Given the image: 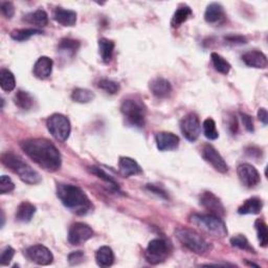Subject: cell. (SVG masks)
Listing matches in <instances>:
<instances>
[{
    "label": "cell",
    "instance_id": "obj_18",
    "mask_svg": "<svg viewBox=\"0 0 268 268\" xmlns=\"http://www.w3.org/2000/svg\"><path fill=\"white\" fill-rule=\"evenodd\" d=\"M150 90L151 92L159 99L167 98L172 92V85L170 82L163 78H155L150 82Z\"/></svg>",
    "mask_w": 268,
    "mask_h": 268
},
{
    "label": "cell",
    "instance_id": "obj_47",
    "mask_svg": "<svg viewBox=\"0 0 268 268\" xmlns=\"http://www.w3.org/2000/svg\"><path fill=\"white\" fill-rule=\"evenodd\" d=\"M229 128H230V130H231V132L233 133V134H235L236 132H237V130H238V124H237V119H236V117H232V120L229 123Z\"/></svg>",
    "mask_w": 268,
    "mask_h": 268
},
{
    "label": "cell",
    "instance_id": "obj_20",
    "mask_svg": "<svg viewBox=\"0 0 268 268\" xmlns=\"http://www.w3.org/2000/svg\"><path fill=\"white\" fill-rule=\"evenodd\" d=\"M204 19L205 21L211 25H219L223 22L225 19V14L222 6L216 3L209 5L204 13Z\"/></svg>",
    "mask_w": 268,
    "mask_h": 268
},
{
    "label": "cell",
    "instance_id": "obj_43",
    "mask_svg": "<svg viewBox=\"0 0 268 268\" xmlns=\"http://www.w3.org/2000/svg\"><path fill=\"white\" fill-rule=\"evenodd\" d=\"M241 118H242V123H243L245 129L249 132H254L255 128H254V121H253L252 116L249 114L241 113Z\"/></svg>",
    "mask_w": 268,
    "mask_h": 268
},
{
    "label": "cell",
    "instance_id": "obj_25",
    "mask_svg": "<svg viewBox=\"0 0 268 268\" xmlns=\"http://www.w3.org/2000/svg\"><path fill=\"white\" fill-rule=\"evenodd\" d=\"M95 261L101 267H109L114 262V254L109 246H102L95 253Z\"/></svg>",
    "mask_w": 268,
    "mask_h": 268
},
{
    "label": "cell",
    "instance_id": "obj_29",
    "mask_svg": "<svg viewBox=\"0 0 268 268\" xmlns=\"http://www.w3.org/2000/svg\"><path fill=\"white\" fill-rule=\"evenodd\" d=\"M193 12L189 7H181L179 8L173 15L171 20L172 28H179L182 23H184L187 20L192 17Z\"/></svg>",
    "mask_w": 268,
    "mask_h": 268
},
{
    "label": "cell",
    "instance_id": "obj_1",
    "mask_svg": "<svg viewBox=\"0 0 268 268\" xmlns=\"http://www.w3.org/2000/svg\"><path fill=\"white\" fill-rule=\"evenodd\" d=\"M20 146L25 153L43 170L56 172L61 168V154L48 139L30 138L23 140Z\"/></svg>",
    "mask_w": 268,
    "mask_h": 268
},
{
    "label": "cell",
    "instance_id": "obj_32",
    "mask_svg": "<svg viewBox=\"0 0 268 268\" xmlns=\"http://www.w3.org/2000/svg\"><path fill=\"white\" fill-rule=\"evenodd\" d=\"M71 99L74 102L81 103V104H86L94 99V93L88 89L77 88L71 93Z\"/></svg>",
    "mask_w": 268,
    "mask_h": 268
},
{
    "label": "cell",
    "instance_id": "obj_8",
    "mask_svg": "<svg viewBox=\"0 0 268 268\" xmlns=\"http://www.w3.org/2000/svg\"><path fill=\"white\" fill-rule=\"evenodd\" d=\"M170 244L163 239H154L150 241L146 250V259L149 263L156 265L166 261L171 254Z\"/></svg>",
    "mask_w": 268,
    "mask_h": 268
},
{
    "label": "cell",
    "instance_id": "obj_31",
    "mask_svg": "<svg viewBox=\"0 0 268 268\" xmlns=\"http://www.w3.org/2000/svg\"><path fill=\"white\" fill-rule=\"evenodd\" d=\"M211 59H212V62H213V65H214L215 69L218 72H220L222 75H228L230 72L232 66L223 57H221L220 55H218L216 53H212Z\"/></svg>",
    "mask_w": 268,
    "mask_h": 268
},
{
    "label": "cell",
    "instance_id": "obj_30",
    "mask_svg": "<svg viewBox=\"0 0 268 268\" xmlns=\"http://www.w3.org/2000/svg\"><path fill=\"white\" fill-rule=\"evenodd\" d=\"M0 86L5 91H12L15 89L16 81L14 75L8 69H2L0 71Z\"/></svg>",
    "mask_w": 268,
    "mask_h": 268
},
{
    "label": "cell",
    "instance_id": "obj_44",
    "mask_svg": "<svg viewBox=\"0 0 268 268\" xmlns=\"http://www.w3.org/2000/svg\"><path fill=\"white\" fill-rule=\"evenodd\" d=\"M225 40L229 41L230 43H234V44L246 43V39L242 36H229V37H225Z\"/></svg>",
    "mask_w": 268,
    "mask_h": 268
},
{
    "label": "cell",
    "instance_id": "obj_40",
    "mask_svg": "<svg viewBox=\"0 0 268 268\" xmlns=\"http://www.w3.org/2000/svg\"><path fill=\"white\" fill-rule=\"evenodd\" d=\"M14 256H15V250L13 249V247L11 246L6 247L2 253V256H0V264H2L3 266L9 265L12 262Z\"/></svg>",
    "mask_w": 268,
    "mask_h": 268
},
{
    "label": "cell",
    "instance_id": "obj_45",
    "mask_svg": "<svg viewBox=\"0 0 268 268\" xmlns=\"http://www.w3.org/2000/svg\"><path fill=\"white\" fill-rule=\"evenodd\" d=\"M258 117L259 119L264 124V125H267V121H268V113L267 110L265 108H261L258 111Z\"/></svg>",
    "mask_w": 268,
    "mask_h": 268
},
{
    "label": "cell",
    "instance_id": "obj_19",
    "mask_svg": "<svg viewBox=\"0 0 268 268\" xmlns=\"http://www.w3.org/2000/svg\"><path fill=\"white\" fill-rule=\"evenodd\" d=\"M119 173L124 177H130L142 172L139 164L130 157H120L118 161Z\"/></svg>",
    "mask_w": 268,
    "mask_h": 268
},
{
    "label": "cell",
    "instance_id": "obj_12",
    "mask_svg": "<svg viewBox=\"0 0 268 268\" xmlns=\"http://www.w3.org/2000/svg\"><path fill=\"white\" fill-rule=\"evenodd\" d=\"M201 155L203 159L209 162L211 166L218 172L224 174L229 171L228 163L225 162L223 157L220 153L212 146V145H205L201 150Z\"/></svg>",
    "mask_w": 268,
    "mask_h": 268
},
{
    "label": "cell",
    "instance_id": "obj_24",
    "mask_svg": "<svg viewBox=\"0 0 268 268\" xmlns=\"http://www.w3.org/2000/svg\"><path fill=\"white\" fill-rule=\"evenodd\" d=\"M36 213V207L34 204L23 201L19 204L16 212V219L20 222H30Z\"/></svg>",
    "mask_w": 268,
    "mask_h": 268
},
{
    "label": "cell",
    "instance_id": "obj_4",
    "mask_svg": "<svg viewBox=\"0 0 268 268\" xmlns=\"http://www.w3.org/2000/svg\"><path fill=\"white\" fill-rule=\"evenodd\" d=\"M175 236L184 247L195 254L204 255L212 250V245L192 229L178 228L175 231Z\"/></svg>",
    "mask_w": 268,
    "mask_h": 268
},
{
    "label": "cell",
    "instance_id": "obj_42",
    "mask_svg": "<svg viewBox=\"0 0 268 268\" xmlns=\"http://www.w3.org/2000/svg\"><path fill=\"white\" fill-rule=\"evenodd\" d=\"M0 10H2V13L9 19H11L15 14L14 5L12 3H9V2L2 3V5H0Z\"/></svg>",
    "mask_w": 268,
    "mask_h": 268
},
{
    "label": "cell",
    "instance_id": "obj_6",
    "mask_svg": "<svg viewBox=\"0 0 268 268\" xmlns=\"http://www.w3.org/2000/svg\"><path fill=\"white\" fill-rule=\"evenodd\" d=\"M120 111L132 126L141 128L145 125L146 107L138 100L128 99L121 103Z\"/></svg>",
    "mask_w": 268,
    "mask_h": 268
},
{
    "label": "cell",
    "instance_id": "obj_35",
    "mask_svg": "<svg viewBox=\"0 0 268 268\" xmlns=\"http://www.w3.org/2000/svg\"><path fill=\"white\" fill-rule=\"evenodd\" d=\"M203 133L208 139L215 140L218 138L219 133L216 128V123L213 118H207L203 121Z\"/></svg>",
    "mask_w": 268,
    "mask_h": 268
},
{
    "label": "cell",
    "instance_id": "obj_34",
    "mask_svg": "<svg viewBox=\"0 0 268 268\" xmlns=\"http://www.w3.org/2000/svg\"><path fill=\"white\" fill-rule=\"evenodd\" d=\"M255 229L258 234V240L262 247H266L268 244V231L267 225L262 219H258L255 222Z\"/></svg>",
    "mask_w": 268,
    "mask_h": 268
},
{
    "label": "cell",
    "instance_id": "obj_28",
    "mask_svg": "<svg viewBox=\"0 0 268 268\" xmlns=\"http://www.w3.org/2000/svg\"><path fill=\"white\" fill-rule=\"evenodd\" d=\"M15 104L22 110H30L34 106V98L28 92L23 90H19L14 98Z\"/></svg>",
    "mask_w": 268,
    "mask_h": 268
},
{
    "label": "cell",
    "instance_id": "obj_38",
    "mask_svg": "<svg viewBox=\"0 0 268 268\" xmlns=\"http://www.w3.org/2000/svg\"><path fill=\"white\" fill-rule=\"evenodd\" d=\"M99 88H101L102 90H104L105 92L109 93V94H114L119 90V84L116 83V82L112 81V80H108V79H102L99 82Z\"/></svg>",
    "mask_w": 268,
    "mask_h": 268
},
{
    "label": "cell",
    "instance_id": "obj_5",
    "mask_svg": "<svg viewBox=\"0 0 268 268\" xmlns=\"http://www.w3.org/2000/svg\"><path fill=\"white\" fill-rule=\"evenodd\" d=\"M190 221L202 232L213 237L224 238L228 235V229H226L225 223L218 216L212 214H193L190 217Z\"/></svg>",
    "mask_w": 268,
    "mask_h": 268
},
{
    "label": "cell",
    "instance_id": "obj_36",
    "mask_svg": "<svg viewBox=\"0 0 268 268\" xmlns=\"http://www.w3.org/2000/svg\"><path fill=\"white\" fill-rule=\"evenodd\" d=\"M231 243L234 247H237V249H239V250L246 251V252H250V253H255V251L251 246L249 240H247L246 237L243 235H237V236L233 237L231 239Z\"/></svg>",
    "mask_w": 268,
    "mask_h": 268
},
{
    "label": "cell",
    "instance_id": "obj_33",
    "mask_svg": "<svg viewBox=\"0 0 268 268\" xmlns=\"http://www.w3.org/2000/svg\"><path fill=\"white\" fill-rule=\"evenodd\" d=\"M42 31H40L38 29H22V30H15L12 32L11 37L15 41H26L29 40L31 37L35 35H41Z\"/></svg>",
    "mask_w": 268,
    "mask_h": 268
},
{
    "label": "cell",
    "instance_id": "obj_2",
    "mask_svg": "<svg viewBox=\"0 0 268 268\" xmlns=\"http://www.w3.org/2000/svg\"><path fill=\"white\" fill-rule=\"evenodd\" d=\"M57 195L64 207L76 215H86L93 208L85 192L76 185L59 183L57 187Z\"/></svg>",
    "mask_w": 268,
    "mask_h": 268
},
{
    "label": "cell",
    "instance_id": "obj_15",
    "mask_svg": "<svg viewBox=\"0 0 268 268\" xmlns=\"http://www.w3.org/2000/svg\"><path fill=\"white\" fill-rule=\"evenodd\" d=\"M156 146L159 151H172L179 146V137L171 132H160L155 136Z\"/></svg>",
    "mask_w": 268,
    "mask_h": 268
},
{
    "label": "cell",
    "instance_id": "obj_13",
    "mask_svg": "<svg viewBox=\"0 0 268 268\" xmlns=\"http://www.w3.org/2000/svg\"><path fill=\"white\" fill-rule=\"evenodd\" d=\"M27 257L38 265H50L54 261V256L46 246L37 244L31 246L27 251Z\"/></svg>",
    "mask_w": 268,
    "mask_h": 268
},
{
    "label": "cell",
    "instance_id": "obj_16",
    "mask_svg": "<svg viewBox=\"0 0 268 268\" xmlns=\"http://www.w3.org/2000/svg\"><path fill=\"white\" fill-rule=\"evenodd\" d=\"M53 65L54 62L48 57H40L34 65L33 72L36 78L40 80H46L51 77L53 72Z\"/></svg>",
    "mask_w": 268,
    "mask_h": 268
},
{
    "label": "cell",
    "instance_id": "obj_9",
    "mask_svg": "<svg viewBox=\"0 0 268 268\" xmlns=\"http://www.w3.org/2000/svg\"><path fill=\"white\" fill-rule=\"evenodd\" d=\"M180 130L183 136L190 141L198 139L201 133V124L196 113H189L180 120Z\"/></svg>",
    "mask_w": 268,
    "mask_h": 268
},
{
    "label": "cell",
    "instance_id": "obj_46",
    "mask_svg": "<svg viewBox=\"0 0 268 268\" xmlns=\"http://www.w3.org/2000/svg\"><path fill=\"white\" fill-rule=\"evenodd\" d=\"M147 188H148L150 191H152L153 193H155V194H157V195H159V196H161V197H163V198H168V196L166 195V193H164L163 191H161L160 189H158L157 187H155V185H153V184H148Z\"/></svg>",
    "mask_w": 268,
    "mask_h": 268
},
{
    "label": "cell",
    "instance_id": "obj_27",
    "mask_svg": "<svg viewBox=\"0 0 268 268\" xmlns=\"http://www.w3.org/2000/svg\"><path fill=\"white\" fill-rule=\"evenodd\" d=\"M23 20L30 25H34V26H37L39 28H43V27L47 26V23H48V16H47L45 11L37 10L33 13L26 15Z\"/></svg>",
    "mask_w": 268,
    "mask_h": 268
},
{
    "label": "cell",
    "instance_id": "obj_10",
    "mask_svg": "<svg viewBox=\"0 0 268 268\" xmlns=\"http://www.w3.org/2000/svg\"><path fill=\"white\" fill-rule=\"evenodd\" d=\"M93 236V231L89 225L76 222L74 223L68 231V242L71 245H81L88 241Z\"/></svg>",
    "mask_w": 268,
    "mask_h": 268
},
{
    "label": "cell",
    "instance_id": "obj_39",
    "mask_svg": "<svg viewBox=\"0 0 268 268\" xmlns=\"http://www.w3.org/2000/svg\"><path fill=\"white\" fill-rule=\"evenodd\" d=\"M14 189H15V184L13 180L7 175H3L2 178H0V193L3 195L9 194L12 191H14Z\"/></svg>",
    "mask_w": 268,
    "mask_h": 268
},
{
    "label": "cell",
    "instance_id": "obj_41",
    "mask_svg": "<svg viewBox=\"0 0 268 268\" xmlns=\"http://www.w3.org/2000/svg\"><path fill=\"white\" fill-rule=\"evenodd\" d=\"M85 261V254L82 251H77L68 256V262L70 265H79Z\"/></svg>",
    "mask_w": 268,
    "mask_h": 268
},
{
    "label": "cell",
    "instance_id": "obj_17",
    "mask_svg": "<svg viewBox=\"0 0 268 268\" xmlns=\"http://www.w3.org/2000/svg\"><path fill=\"white\" fill-rule=\"evenodd\" d=\"M244 63L253 68L265 69L268 65L267 57L260 51H250L242 56Z\"/></svg>",
    "mask_w": 268,
    "mask_h": 268
},
{
    "label": "cell",
    "instance_id": "obj_21",
    "mask_svg": "<svg viewBox=\"0 0 268 268\" xmlns=\"http://www.w3.org/2000/svg\"><path fill=\"white\" fill-rule=\"evenodd\" d=\"M54 19L63 27H74L77 22V13L71 10L57 8L54 12Z\"/></svg>",
    "mask_w": 268,
    "mask_h": 268
},
{
    "label": "cell",
    "instance_id": "obj_11",
    "mask_svg": "<svg viewBox=\"0 0 268 268\" xmlns=\"http://www.w3.org/2000/svg\"><path fill=\"white\" fill-rule=\"evenodd\" d=\"M237 174L241 183L246 188H255L261 181L260 173L251 163L239 164Z\"/></svg>",
    "mask_w": 268,
    "mask_h": 268
},
{
    "label": "cell",
    "instance_id": "obj_37",
    "mask_svg": "<svg viewBox=\"0 0 268 268\" xmlns=\"http://www.w3.org/2000/svg\"><path fill=\"white\" fill-rule=\"evenodd\" d=\"M89 172H90L91 174L98 176L100 179L104 180V181H106L107 183H109L113 189L118 190V184H117V182H116L110 175H108L104 170H102V169L99 168V167H90V168H89Z\"/></svg>",
    "mask_w": 268,
    "mask_h": 268
},
{
    "label": "cell",
    "instance_id": "obj_7",
    "mask_svg": "<svg viewBox=\"0 0 268 268\" xmlns=\"http://www.w3.org/2000/svg\"><path fill=\"white\" fill-rule=\"evenodd\" d=\"M46 126L51 134L59 141H65L69 137L71 126L69 119L63 114H53L48 117Z\"/></svg>",
    "mask_w": 268,
    "mask_h": 268
},
{
    "label": "cell",
    "instance_id": "obj_14",
    "mask_svg": "<svg viewBox=\"0 0 268 268\" xmlns=\"http://www.w3.org/2000/svg\"><path fill=\"white\" fill-rule=\"evenodd\" d=\"M200 203L202 207L210 214L223 217L225 215V209L220 199L212 192H204L200 197Z\"/></svg>",
    "mask_w": 268,
    "mask_h": 268
},
{
    "label": "cell",
    "instance_id": "obj_23",
    "mask_svg": "<svg viewBox=\"0 0 268 268\" xmlns=\"http://www.w3.org/2000/svg\"><path fill=\"white\" fill-rule=\"evenodd\" d=\"M263 209V201L259 197H252L245 200V202L238 209L240 215H257Z\"/></svg>",
    "mask_w": 268,
    "mask_h": 268
},
{
    "label": "cell",
    "instance_id": "obj_3",
    "mask_svg": "<svg viewBox=\"0 0 268 268\" xmlns=\"http://www.w3.org/2000/svg\"><path fill=\"white\" fill-rule=\"evenodd\" d=\"M2 162L28 184H37L41 181L40 174L31 166H29L28 163H26L18 155L12 152L4 153L2 155Z\"/></svg>",
    "mask_w": 268,
    "mask_h": 268
},
{
    "label": "cell",
    "instance_id": "obj_22",
    "mask_svg": "<svg viewBox=\"0 0 268 268\" xmlns=\"http://www.w3.org/2000/svg\"><path fill=\"white\" fill-rule=\"evenodd\" d=\"M80 48V42L69 38L62 39L58 44V53L63 58H72Z\"/></svg>",
    "mask_w": 268,
    "mask_h": 268
},
{
    "label": "cell",
    "instance_id": "obj_26",
    "mask_svg": "<svg viewBox=\"0 0 268 268\" xmlns=\"http://www.w3.org/2000/svg\"><path fill=\"white\" fill-rule=\"evenodd\" d=\"M114 42L109 39L102 38L99 40V53L104 63L108 64L112 59L114 51Z\"/></svg>",
    "mask_w": 268,
    "mask_h": 268
}]
</instances>
